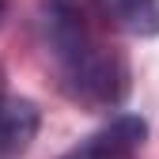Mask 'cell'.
I'll return each mask as SVG.
<instances>
[{
	"instance_id": "obj_2",
	"label": "cell",
	"mask_w": 159,
	"mask_h": 159,
	"mask_svg": "<svg viewBox=\"0 0 159 159\" xmlns=\"http://www.w3.org/2000/svg\"><path fill=\"white\" fill-rule=\"evenodd\" d=\"M148 140V121L136 114H117L110 125L95 129L61 159H136Z\"/></svg>"
},
{
	"instance_id": "obj_1",
	"label": "cell",
	"mask_w": 159,
	"mask_h": 159,
	"mask_svg": "<svg viewBox=\"0 0 159 159\" xmlns=\"http://www.w3.org/2000/svg\"><path fill=\"white\" fill-rule=\"evenodd\" d=\"M98 19L87 0H53L46 30L68 98L87 110H117L129 95V61Z\"/></svg>"
},
{
	"instance_id": "obj_4",
	"label": "cell",
	"mask_w": 159,
	"mask_h": 159,
	"mask_svg": "<svg viewBox=\"0 0 159 159\" xmlns=\"http://www.w3.org/2000/svg\"><path fill=\"white\" fill-rule=\"evenodd\" d=\"M114 11L129 34L159 38V0H114Z\"/></svg>"
},
{
	"instance_id": "obj_3",
	"label": "cell",
	"mask_w": 159,
	"mask_h": 159,
	"mask_svg": "<svg viewBox=\"0 0 159 159\" xmlns=\"http://www.w3.org/2000/svg\"><path fill=\"white\" fill-rule=\"evenodd\" d=\"M42 114L30 98H0V159H19L38 136Z\"/></svg>"
},
{
	"instance_id": "obj_5",
	"label": "cell",
	"mask_w": 159,
	"mask_h": 159,
	"mask_svg": "<svg viewBox=\"0 0 159 159\" xmlns=\"http://www.w3.org/2000/svg\"><path fill=\"white\" fill-rule=\"evenodd\" d=\"M8 15V0H0V19H4Z\"/></svg>"
}]
</instances>
